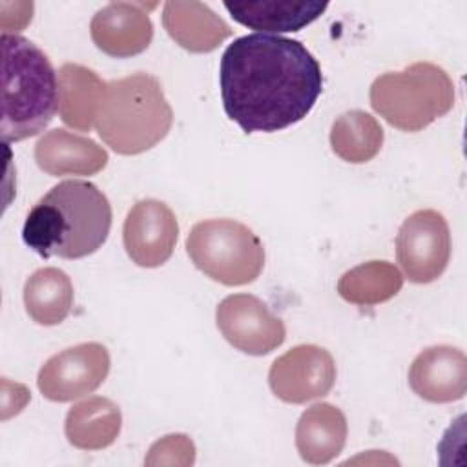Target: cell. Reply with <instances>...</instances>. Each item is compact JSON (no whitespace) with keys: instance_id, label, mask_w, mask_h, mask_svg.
Returning a JSON list of instances; mask_svg holds the SVG:
<instances>
[{"instance_id":"obj_1","label":"cell","mask_w":467,"mask_h":467,"mask_svg":"<svg viewBox=\"0 0 467 467\" xmlns=\"http://www.w3.org/2000/svg\"><path fill=\"white\" fill-rule=\"evenodd\" d=\"M223 108L244 133H274L303 120L321 89V66L299 42L252 33L235 38L219 66Z\"/></svg>"},{"instance_id":"obj_2","label":"cell","mask_w":467,"mask_h":467,"mask_svg":"<svg viewBox=\"0 0 467 467\" xmlns=\"http://www.w3.org/2000/svg\"><path fill=\"white\" fill-rule=\"evenodd\" d=\"M109 228L108 197L93 182L62 181L29 210L22 239L44 259H80L104 244Z\"/></svg>"},{"instance_id":"obj_3","label":"cell","mask_w":467,"mask_h":467,"mask_svg":"<svg viewBox=\"0 0 467 467\" xmlns=\"http://www.w3.org/2000/svg\"><path fill=\"white\" fill-rule=\"evenodd\" d=\"M2 122L4 142L38 135L58 109V78L42 49L31 40L2 33Z\"/></svg>"},{"instance_id":"obj_4","label":"cell","mask_w":467,"mask_h":467,"mask_svg":"<svg viewBox=\"0 0 467 467\" xmlns=\"http://www.w3.org/2000/svg\"><path fill=\"white\" fill-rule=\"evenodd\" d=\"M171 124V106L153 75L133 73L106 84L95 130L115 153L139 155L151 150Z\"/></svg>"},{"instance_id":"obj_5","label":"cell","mask_w":467,"mask_h":467,"mask_svg":"<svg viewBox=\"0 0 467 467\" xmlns=\"http://www.w3.org/2000/svg\"><path fill=\"white\" fill-rule=\"evenodd\" d=\"M370 106L401 131H421L454 106V84L447 71L432 62H414L389 71L370 86Z\"/></svg>"},{"instance_id":"obj_6","label":"cell","mask_w":467,"mask_h":467,"mask_svg":"<svg viewBox=\"0 0 467 467\" xmlns=\"http://www.w3.org/2000/svg\"><path fill=\"white\" fill-rule=\"evenodd\" d=\"M186 252L204 275L226 286L254 283L265 266L261 239L234 219L197 223L186 237Z\"/></svg>"},{"instance_id":"obj_7","label":"cell","mask_w":467,"mask_h":467,"mask_svg":"<svg viewBox=\"0 0 467 467\" xmlns=\"http://www.w3.org/2000/svg\"><path fill=\"white\" fill-rule=\"evenodd\" d=\"M396 259L409 281L425 285L436 281L451 259V232L436 210L410 213L396 235Z\"/></svg>"},{"instance_id":"obj_8","label":"cell","mask_w":467,"mask_h":467,"mask_svg":"<svg viewBox=\"0 0 467 467\" xmlns=\"http://www.w3.org/2000/svg\"><path fill=\"white\" fill-rule=\"evenodd\" d=\"M109 365V352L102 343H80L51 356L38 370L36 385L49 401H73L97 390Z\"/></svg>"},{"instance_id":"obj_9","label":"cell","mask_w":467,"mask_h":467,"mask_svg":"<svg viewBox=\"0 0 467 467\" xmlns=\"http://www.w3.org/2000/svg\"><path fill=\"white\" fill-rule=\"evenodd\" d=\"M217 328L237 350L250 356H265L283 345L285 323L270 308L250 294L224 297L215 310Z\"/></svg>"},{"instance_id":"obj_10","label":"cell","mask_w":467,"mask_h":467,"mask_svg":"<svg viewBox=\"0 0 467 467\" xmlns=\"http://www.w3.org/2000/svg\"><path fill=\"white\" fill-rule=\"evenodd\" d=\"M336 381L332 354L317 345H297L279 356L268 372V385L285 403H306L327 396Z\"/></svg>"},{"instance_id":"obj_11","label":"cell","mask_w":467,"mask_h":467,"mask_svg":"<svg viewBox=\"0 0 467 467\" xmlns=\"http://www.w3.org/2000/svg\"><path fill=\"white\" fill-rule=\"evenodd\" d=\"M179 224L168 204L157 199H142L128 212L122 241L128 257L142 268L164 265L175 248Z\"/></svg>"},{"instance_id":"obj_12","label":"cell","mask_w":467,"mask_h":467,"mask_svg":"<svg viewBox=\"0 0 467 467\" xmlns=\"http://www.w3.org/2000/svg\"><path fill=\"white\" fill-rule=\"evenodd\" d=\"M93 44L115 58H130L148 49L153 24L144 4L111 2L99 9L89 24Z\"/></svg>"},{"instance_id":"obj_13","label":"cell","mask_w":467,"mask_h":467,"mask_svg":"<svg viewBox=\"0 0 467 467\" xmlns=\"http://www.w3.org/2000/svg\"><path fill=\"white\" fill-rule=\"evenodd\" d=\"M409 385L421 400L451 403L467 390L465 354L451 345H434L421 350L409 368Z\"/></svg>"},{"instance_id":"obj_14","label":"cell","mask_w":467,"mask_h":467,"mask_svg":"<svg viewBox=\"0 0 467 467\" xmlns=\"http://www.w3.org/2000/svg\"><path fill=\"white\" fill-rule=\"evenodd\" d=\"M35 161L51 177L95 175L106 168L108 151L89 137L57 128L38 139Z\"/></svg>"},{"instance_id":"obj_15","label":"cell","mask_w":467,"mask_h":467,"mask_svg":"<svg viewBox=\"0 0 467 467\" xmlns=\"http://www.w3.org/2000/svg\"><path fill=\"white\" fill-rule=\"evenodd\" d=\"M162 26L190 53H210L232 35L230 26L202 2H166Z\"/></svg>"},{"instance_id":"obj_16","label":"cell","mask_w":467,"mask_h":467,"mask_svg":"<svg viewBox=\"0 0 467 467\" xmlns=\"http://www.w3.org/2000/svg\"><path fill=\"white\" fill-rule=\"evenodd\" d=\"M230 16L248 29L261 33L299 31L317 20L328 7V2L317 0H248L224 2Z\"/></svg>"},{"instance_id":"obj_17","label":"cell","mask_w":467,"mask_h":467,"mask_svg":"<svg viewBox=\"0 0 467 467\" xmlns=\"http://www.w3.org/2000/svg\"><path fill=\"white\" fill-rule=\"evenodd\" d=\"M347 418L330 403L308 407L296 427V447L299 456L312 465L332 462L347 441Z\"/></svg>"},{"instance_id":"obj_18","label":"cell","mask_w":467,"mask_h":467,"mask_svg":"<svg viewBox=\"0 0 467 467\" xmlns=\"http://www.w3.org/2000/svg\"><path fill=\"white\" fill-rule=\"evenodd\" d=\"M58 115L62 122L78 131H89L106 91L104 80L80 64L67 62L58 73Z\"/></svg>"},{"instance_id":"obj_19","label":"cell","mask_w":467,"mask_h":467,"mask_svg":"<svg viewBox=\"0 0 467 467\" xmlns=\"http://www.w3.org/2000/svg\"><path fill=\"white\" fill-rule=\"evenodd\" d=\"M122 427V414L117 403L93 396L73 405L66 414L64 432L67 441L82 451L109 447Z\"/></svg>"},{"instance_id":"obj_20","label":"cell","mask_w":467,"mask_h":467,"mask_svg":"<svg viewBox=\"0 0 467 467\" xmlns=\"http://www.w3.org/2000/svg\"><path fill=\"white\" fill-rule=\"evenodd\" d=\"M24 306L29 317L44 327L62 323L73 306V283L55 266L40 268L24 285Z\"/></svg>"},{"instance_id":"obj_21","label":"cell","mask_w":467,"mask_h":467,"mask_svg":"<svg viewBox=\"0 0 467 467\" xmlns=\"http://www.w3.org/2000/svg\"><path fill=\"white\" fill-rule=\"evenodd\" d=\"M403 286L401 272L389 261L361 263L341 275L337 294L352 305H379L392 299Z\"/></svg>"},{"instance_id":"obj_22","label":"cell","mask_w":467,"mask_h":467,"mask_svg":"<svg viewBox=\"0 0 467 467\" xmlns=\"http://www.w3.org/2000/svg\"><path fill=\"white\" fill-rule=\"evenodd\" d=\"M332 151L352 164L374 159L383 146V128L379 122L361 109L339 115L330 128Z\"/></svg>"},{"instance_id":"obj_23","label":"cell","mask_w":467,"mask_h":467,"mask_svg":"<svg viewBox=\"0 0 467 467\" xmlns=\"http://www.w3.org/2000/svg\"><path fill=\"white\" fill-rule=\"evenodd\" d=\"M193 460H195L193 441L186 434H170L151 445L144 463L148 465H159V463L188 465L190 463L192 465Z\"/></svg>"}]
</instances>
